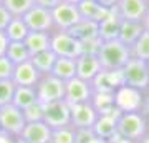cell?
I'll return each mask as SVG.
<instances>
[{
  "label": "cell",
  "mask_w": 149,
  "mask_h": 143,
  "mask_svg": "<svg viewBox=\"0 0 149 143\" xmlns=\"http://www.w3.org/2000/svg\"><path fill=\"white\" fill-rule=\"evenodd\" d=\"M0 143H15V138H10V137H0Z\"/></svg>",
  "instance_id": "obj_45"
},
{
  "label": "cell",
  "mask_w": 149,
  "mask_h": 143,
  "mask_svg": "<svg viewBox=\"0 0 149 143\" xmlns=\"http://www.w3.org/2000/svg\"><path fill=\"white\" fill-rule=\"evenodd\" d=\"M138 143H149V132L148 133H146V135H144V137L143 138H141V140H139V142Z\"/></svg>",
  "instance_id": "obj_46"
},
{
  "label": "cell",
  "mask_w": 149,
  "mask_h": 143,
  "mask_svg": "<svg viewBox=\"0 0 149 143\" xmlns=\"http://www.w3.org/2000/svg\"><path fill=\"white\" fill-rule=\"evenodd\" d=\"M118 137L139 142L149 132V122L141 111H119L116 118Z\"/></svg>",
  "instance_id": "obj_1"
},
{
  "label": "cell",
  "mask_w": 149,
  "mask_h": 143,
  "mask_svg": "<svg viewBox=\"0 0 149 143\" xmlns=\"http://www.w3.org/2000/svg\"><path fill=\"white\" fill-rule=\"evenodd\" d=\"M5 57L10 60L13 65H20V63L28 62V60L32 58V55H30L28 48L25 47L23 42H8Z\"/></svg>",
  "instance_id": "obj_29"
},
{
  "label": "cell",
  "mask_w": 149,
  "mask_h": 143,
  "mask_svg": "<svg viewBox=\"0 0 149 143\" xmlns=\"http://www.w3.org/2000/svg\"><path fill=\"white\" fill-rule=\"evenodd\" d=\"M18 138H23L28 143H50L52 128L45 122H28Z\"/></svg>",
  "instance_id": "obj_17"
},
{
  "label": "cell",
  "mask_w": 149,
  "mask_h": 143,
  "mask_svg": "<svg viewBox=\"0 0 149 143\" xmlns=\"http://www.w3.org/2000/svg\"><path fill=\"white\" fill-rule=\"evenodd\" d=\"M52 18H53V30L68 32L74 23L81 20V15L78 12V5L61 2L52 10Z\"/></svg>",
  "instance_id": "obj_8"
},
{
  "label": "cell",
  "mask_w": 149,
  "mask_h": 143,
  "mask_svg": "<svg viewBox=\"0 0 149 143\" xmlns=\"http://www.w3.org/2000/svg\"><path fill=\"white\" fill-rule=\"evenodd\" d=\"M123 85L133 87L139 92L149 90V63L139 58H131L121 70Z\"/></svg>",
  "instance_id": "obj_3"
},
{
  "label": "cell",
  "mask_w": 149,
  "mask_h": 143,
  "mask_svg": "<svg viewBox=\"0 0 149 143\" xmlns=\"http://www.w3.org/2000/svg\"><path fill=\"white\" fill-rule=\"evenodd\" d=\"M109 143H138V142H133V140H126V138H121V137H116L113 138Z\"/></svg>",
  "instance_id": "obj_43"
},
{
  "label": "cell",
  "mask_w": 149,
  "mask_h": 143,
  "mask_svg": "<svg viewBox=\"0 0 149 143\" xmlns=\"http://www.w3.org/2000/svg\"><path fill=\"white\" fill-rule=\"evenodd\" d=\"M12 18H13L12 13L0 4V32H5V28L8 27V23H10Z\"/></svg>",
  "instance_id": "obj_38"
},
{
  "label": "cell",
  "mask_w": 149,
  "mask_h": 143,
  "mask_svg": "<svg viewBox=\"0 0 149 143\" xmlns=\"http://www.w3.org/2000/svg\"><path fill=\"white\" fill-rule=\"evenodd\" d=\"M141 113L149 122V90L143 92V103H141Z\"/></svg>",
  "instance_id": "obj_40"
},
{
  "label": "cell",
  "mask_w": 149,
  "mask_h": 143,
  "mask_svg": "<svg viewBox=\"0 0 149 143\" xmlns=\"http://www.w3.org/2000/svg\"><path fill=\"white\" fill-rule=\"evenodd\" d=\"M52 75H55L56 78L63 80L65 83L68 80L76 77V58H65V57H58L53 65Z\"/></svg>",
  "instance_id": "obj_24"
},
{
  "label": "cell",
  "mask_w": 149,
  "mask_h": 143,
  "mask_svg": "<svg viewBox=\"0 0 149 143\" xmlns=\"http://www.w3.org/2000/svg\"><path fill=\"white\" fill-rule=\"evenodd\" d=\"M15 143H28V142H25L23 138H15Z\"/></svg>",
  "instance_id": "obj_48"
},
{
  "label": "cell",
  "mask_w": 149,
  "mask_h": 143,
  "mask_svg": "<svg viewBox=\"0 0 149 143\" xmlns=\"http://www.w3.org/2000/svg\"><path fill=\"white\" fill-rule=\"evenodd\" d=\"M119 113L114 115H100L98 120L93 125V132L96 137L100 138L103 143H109L113 138L118 137V127H116V118Z\"/></svg>",
  "instance_id": "obj_18"
},
{
  "label": "cell",
  "mask_w": 149,
  "mask_h": 143,
  "mask_svg": "<svg viewBox=\"0 0 149 143\" xmlns=\"http://www.w3.org/2000/svg\"><path fill=\"white\" fill-rule=\"evenodd\" d=\"M63 2H66V4H73V5H80L83 0H63Z\"/></svg>",
  "instance_id": "obj_47"
},
{
  "label": "cell",
  "mask_w": 149,
  "mask_h": 143,
  "mask_svg": "<svg viewBox=\"0 0 149 143\" xmlns=\"http://www.w3.org/2000/svg\"><path fill=\"white\" fill-rule=\"evenodd\" d=\"M148 8H149L148 0H118V5L114 10L123 20L143 22Z\"/></svg>",
  "instance_id": "obj_13"
},
{
  "label": "cell",
  "mask_w": 149,
  "mask_h": 143,
  "mask_svg": "<svg viewBox=\"0 0 149 143\" xmlns=\"http://www.w3.org/2000/svg\"><path fill=\"white\" fill-rule=\"evenodd\" d=\"M148 2H149V0H148Z\"/></svg>",
  "instance_id": "obj_51"
},
{
  "label": "cell",
  "mask_w": 149,
  "mask_h": 143,
  "mask_svg": "<svg viewBox=\"0 0 149 143\" xmlns=\"http://www.w3.org/2000/svg\"><path fill=\"white\" fill-rule=\"evenodd\" d=\"M74 143H103L93 128H74Z\"/></svg>",
  "instance_id": "obj_34"
},
{
  "label": "cell",
  "mask_w": 149,
  "mask_h": 143,
  "mask_svg": "<svg viewBox=\"0 0 149 143\" xmlns=\"http://www.w3.org/2000/svg\"><path fill=\"white\" fill-rule=\"evenodd\" d=\"M144 32L143 22H131V20H123L121 22V30H119V37L118 40L124 43L126 47H133L138 42V38L141 37V33Z\"/></svg>",
  "instance_id": "obj_21"
},
{
  "label": "cell",
  "mask_w": 149,
  "mask_h": 143,
  "mask_svg": "<svg viewBox=\"0 0 149 143\" xmlns=\"http://www.w3.org/2000/svg\"><path fill=\"white\" fill-rule=\"evenodd\" d=\"M0 137H3V132H2V128H0Z\"/></svg>",
  "instance_id": "obj_49"
},
{
  "label": "cell",
  "mask_w": 149,
  "mask_h": 143,
  "mask_svg": "<svg viewBox=\"0 0 149 143\" xmlns=\"http://www.w3.org/2000/svg\"><path fill=\"white\" fill-rule=\"evenodd\" d=\"M63 0H35V5H40L43 8H48V10H53L55 7L61 4Z\"/></svg>",
  "instance_id": "obj_39"
},
{
  "label": "cell",
  "mask_w": 149,
  "mask_h": 143,
  "mask_svg": "<svg viewBox=\"0 0 149 143\" xmlns=\"http://www.w3.org/2000/svg\"><path fill=\"white\" fill-rule=\"evenodd\" d=\"M37 101H38V97H37L35 87H17L15 88L12 103L18 106L20 110H25V108H28L30 105L37 103Z\"/></svg>",
  "instance_id": "obj_26"
},
{
  "label": "cell",
  "mask_w": 149,
  "mask_h": 143,
  "mask_svg": "<svg viewBox=\"0 0 149 143\" xmlns=\"http://www.w3.org/2000/svg\"><path fill=\"white\" fill-rule=\"evenodd\" d=\"M43 122L52 130L71 125V105L66 100L47 103L43 110Z\"/></svg>",
  "instance_id": "obj_7"
},
{
  "label": "cell",
  "mask_w": 149,
  "mask_h": 143,
  "mask_svg": "<svg viewBox=\"0 0 149 143\" xmlns=\"http://www.w3.org/2000/svg\"><path fill=\"white\" fill-rule=\"evenodd\" d=\"M43 110H45V105L42 101H37L30 105L28 108L23 110V115H25V120L28 122H43Z\"/></svg>",
  "instance_id": "obj_35"
},
{
  "label": "cell",
  "mask_w": 149,
  "mask_h": 143,
  "mask_svg": "<svg viewBox=\"0 0 149 143\" xmlns=\"http://www.w3.org/2000/svg\"><path fill=\"white\" fill-rule=\"evenodd\" d=\"M91 103L95 105L96 111L100 115H114V113H119L114 105V97L113 93H96L91 98Z\"/></svg>",
  "instance_id": "obj_27"
},
{
  "label": "cell",
  "mask_w": 149,
  "mask_h": 143,
  "mask_svg": "<svg viewBox=\"0 0 149 143\" xmlns=\"http://www.w3.org/2000/svg\"><path fill=\"white\" fill-rule=\"evenodd\" d=\"M35 90H37L38 101H42L43 105L65 100V82L52 73L42 75L38 83L35 85Z\"/></svg>",
  "instance_id": "obj_5"
},
{
  "label": "cell",
  "mask_w": 149,
  "mask_h": 143,
  "mask_svg": "<svg viewBox=\"0 0 149 143\" xmlns=\"http://www.w3.org/2000/svg\"><path fill=\"white\" fill-rule=\"evenodd\" d=\"M93 90L96 93H114V92L123 85V77L121 70L119 72H108V70H101L98 77L93 82Z\"/></svg>",
  "instance_id": "obj_15"
},
{
  "label": "cell",
  "mask_w": 149,
  "mask_h": 143,
  "mask_svg": "<svg viewBox=\"0 0 149 143\" xmlns=\"http://www.w3.org/2000/svg\"><path fill=\"white\" fill-rule=\"evenodd\" d=\"M7 45H8V38H7L5 32H0V57H2V55H5Z\"/></svg>",
  "instance_id": "obj_41"
},
{
  "label": "cell",
  "mask_w": 149,
  "mask_h": 143,
  "mask_svg": "<svg viewBox=\"0 0 149 143\" xmlns=\"http://www.w3.org/2000/svg\"><path fill=\"white\" fill-rule=\"evenodd\" d=\"M50 48L55 52L56 57H65V58H78L81 55V42L68 32L53 30Z\"/></svg>",
  "instance_id": "obj_6"
},
{
  "label": "cell",
  "mask_w": 149,
  "mask_h": 143,
  "mask_svg": "<svg viewBox=\"0 0 149 143\" xmlns=\"http://www.w3.org/2000/svg\"><path fill=\"white\" fill-rule=\"evenodd\" d=\"M101 38H91L81 42V53H90V55H98L100 48H101Z\"/></svg>",
  "instance_id": "obj_37"
},
{
  "label": "cell",
  "mask_w": 149,
  "mask_h": 143,
  "mask_svg": "<svg viewBox=\"0 0 149 143\" xmlns=\"http://www.w3.org/2000/svg\"><path fill=\"white\" fill-rule=\"evenodd\" d=\"M22 18L25 20L30 32H53L52 10H48V8L33 5Z\"/></svg>",
  "instance_id": "obj_11"
},
{
  "label": "cell",
  "mask_w": 149,
  "mask_h": 143,
  "mask_svg": "<svg viewBox=\"0 0 149 143\" xmlns=\"http://www.w3.org/2000/svg\"><path fill=\"white\" fill-rule=\"evenodd\" d=\"M50 143H74V128L71 125L52 130Z\"/></svg>",
  "instance_id": "obj_32"
},
{
  "label": "cell",
  "mask_w": 149,
  "mask_h": 143,
  "mask_svg": "<svg viewBox=\"0 0 149 143\" xmlns=\"http://www.w3.org/2000/svg\"><path fill=\"white\" fill-rule=\"evenodd\" d=\"M25 125H27V120H25L23 110H20L13 103L0 106V128L5 137L18 138Z\"/></svg>",
  "instance_id": "obj_4"
},
{
  "label": "cell",
  "mask_w": 149,
  "mask_h": 143,
  "mask_svg": "<svg viewBox=\"0 0 149 143\" xmlns=\"http://www.w3.org/2000/svg\"><path fill=\"white\" fill-rule=\"evenodd\" d=\"M98 58H100L103 70L119 72V70H123L124 65L128 63V60L131 58V48L126 47L119 40L103 42L101 48L98 52Z\"/></svg>",
  "instance_id": "obj_2"
},
{
  "label": "cell",
  "mask_w": 149,
  "mask_h": 143,
  "mask_svg": "<svg viewBox=\"0 0 149 143\" xmlns=\"http://www.w3.org/2000/svg\"><path fill=\"white\" fill-rule=\"evenodd\" d=\"M28 27L25 23V20L22 17H13L8 23V27L5 28V35L8 38V42H23L28 35Z\"/></svg>",
  "instance_id": "obj_28"
},
{
  "label": "cell",
  "mask_w": 149,
  "mask_h": 143,
  "mask_svg": "<svg viewBox=\"0 0 149 143\" xmlns=\"http://www.w3.org/2000/svg\"><path fill=\"white\" fill-rule=\"evenodd\" d=\"M131 57L139 60H144L149 63V32L144 30L141 33V37L138 38V42L131 47Z\"/></svg>",
  "instance_id": "obj_31"
},
{
  "label": "cell",
  "mask_w": 149,
  "mask_h": 143,
  "mask_svg": "<svg viewBox=\"0 0 149 143\" xmlns=\"http://www.w3.org/2000/svg\"><path fill=\"white\" fill-rule=\"evenodd\" d=\"M40 72L35 68V65L28 60V62H23L20 65H15V70H13V75H12V80L17 87H35L40 80Z\"/></svg>",
  "instance_id": "obj_16"
},
{
  "label": "cell",
  "mask_w": 149,
  "mask_h": 143,
  "mask_svg": "<svg viewBox=\"0 0 149 143\" xmlns=\"http://www.w3.org/2000/svg\"><path fill=\"white\" fill-rule=\"evenodd\" d=\"M68 33H71L80 42L91 40V38H98V23L96 22H91V20H86V18H81L78 23H74L70 28Z\"/></svg>",
  "instance_id": "obj_23"
},
{
  "label": "cell",
  "mask_w": 149,
  "mask_h": 143,
  "mask_svg": "<svg viewBox=\"0 0 149 143\" xmlns=\"http://www.w3.org/2000/svg\"><path fill=\"white\" fill-rule=\"evenodd\" d=\"M78 12H80L81 18H86V20L100 23V22L104 20L113 10L104 8V7L100 5L96 0H83L80 5H78Z\"/></svg>",
  "instance_id": "obj_20"
},
{
  "label": "cell",
  "mask_w": 149,
  "mask_h": 143,
  "mask_svg": "<svg viewBox=\"0 0 149 143\" xmlns=\"http://www.w3.org/2000/svg\"><path fill=\"white\" fill-rule=\"evenodd\" d=\"M100 5H103L104 8H109V10H114L118 5V0H96Z\"/></svg>",
  "instance_id": "obj_42"
},
{
  "label": "cell",
  "mask_w": 149,
  "mask_h": 143,
  "mask_svg": "<svg viewBox=\"0 0 149 143\" xmlns=\"http://www.w3.org/2000/svg\"><path fill=\"white\" fill-rule=\"evenodd\" d=\"M0 4H2V0H0Z\"/></svg>",
  "instance_id": "obj_50"
},
{
  "label": "cell",
  "mask_w": 149,
  "mask_h": 143,
  "mask_svg": "<svg viewBox=\"0 0 149 143\" xmlns=\"http://www.w3.org/2000/svg\"><path fill=\"white\" fill-rule=\"evenodd\" d=\"M143 27H144V30L149 32V8H148V12H146V15H144V18H143Z\"/></svg>",
  "instance_id": "obj_44"
},
{
  "label": "cell",
  "mask_w": 149,
  "mask_h": 143,
  "mask_svg": "<svg viewBox=\"0 0 149 143\" xmlns=\"http://www.w3.org/2000/svg\"><path fill=\"white\" fill-rule=\"evenodd\" d=\"M13 70H15V65L5 55H2L0 57V80H12Z\"/></svg>",
  "instance_id": "obj_36"
},
{
  "label": "cell",
  "mask_w": 149,
  "mask_h": 143,
  "mask_svg": "<svg viewBox=\"0 0 149 143\" xmlns=\"http://www.w3.org/2000/svg\"><path fill=\"white\" fill-rule=\"evenodd\" d=\"M101 63L98 55H90V53H81L76 58V77L83 78L86 82H93L101 72Z\"/></svg>",
  "instance_id": "obj_14"
},
{
  "label": "cell",
  "mask_w": 149,
  "mask_h": 143,
  "mask_svg": "<svg viewBox=\"0 0 149 143\" xmlns=\"http://www.w3.org/2000/svg\"><path fill=\"white\" fill-rule=\"evenodd\" d=\"M56 58H58V57L55 55V52L52 48H48V50H43V52H40V53L32 55L30 62L35 65V68L40 72V75H48V73H52Z\"/></svg>",
  "instance_id": "obj_25"
},
{
  "label": "cell",
  "mask_w": 149,
  "mask_h": 143,
  "mask_svg": "<svg viewBox=\"0 0 149 143\" xmlns=\"http://www.w3.org/2000/svg\"><path fill=\"white\" fill-rule=\"evenodd\" d=\"M114 105L118 111H141L143 103V92L136 90L128 85H121L114 93Z\"/></svg>",
  "instance_id": "obj_10"
},
{
  "label": "cell",
  "mask_w": 149,
  "mask_h": 143,
  "mask_svg": "<svg viewBox=\"0 0 149 143\" xmlns=\"http://www.w3.org/2000/svg\"><path fill=\"white\" fill-rule=\"evenodd\" d=\"M15 88L17 85L13 83V80H0V106L12 103Z\"/></svg>",
  "instance_id": "obj_33"
},
{
  "label": "cell",
  "mask_w": 149,
  "mask_h": 143,
  "mask_svg": "<svg viewBox=\"0 0 149 143\" xmlns=\"http://www.w3.org/2000/svg\"><path fill=\"white\" fill-rule=\"evenodd\" d=\"M25 47L28 48L30 55L40 53L50 48L52 43V32H28L27 38L23 40Z\"/></svg>",
  "instance_id": "obj_22"
},
{
  "label": "cell",
  "mask_w": 149,
  "mask_h": 143,
  "mask_svg": "<svg viewBox=\"0 0 149 143\" xmlns=\"http://www.w3.org/2000/svg\"><path fill=\"white\" fill-rule=\"evenodd\" d=\"M121 22L123 18L116 13V10H113L104 20L98 23V37L101 38V42L118 40L119 30H121Z\"/></svg>",
  "instance_id": "obj_19"
},
{
  "label": "cell",
  "mask_w": 149,
  "mask_h": 143,
  "mask_svg": "<svg viewBox=\"0 0 149 143\" xmlns=\"http://www.w3.org/2000/svg\"><path fill=\"white\" fill-rule=\"evenodd\" d=\"M100 113L91 101L71 105V127L73 128H93Z\"/></svg>",
  "instance_id": "obj_12"
},
{
  "label": "cell",
  "mask_w": 149,
  "mask_h": 143,
  "mask_svg": "<svg viewBox=\"0 0 149 143\" xmlns=\"http://www.w3.org/2000/svg\"><path fill=\"white\" fill-rule=\"evenodd\" d=\"M2 5L10 12L12 17H23L35 5V0H2Z\"/></svg>",
  "instance_id": "obj_30"
},
{
  "label": "cell",
  "mask_w": 149,
  "mask_h": 143,
  "mask_svg": "<svg viewBox=\"0 0 149 143\" xmlns=\"http://www.w3.org/2000/svg\"><path fill=\"white\" fill-rule=\"evenodd\" d=\"M95 95L93 90V83L86 82L83 78H74L68 80L65 83V100L68 101L70 105H78V103H85V101H91Z\"/></svg>",
  "instance_id": "obj_9"
}]
</instances>
